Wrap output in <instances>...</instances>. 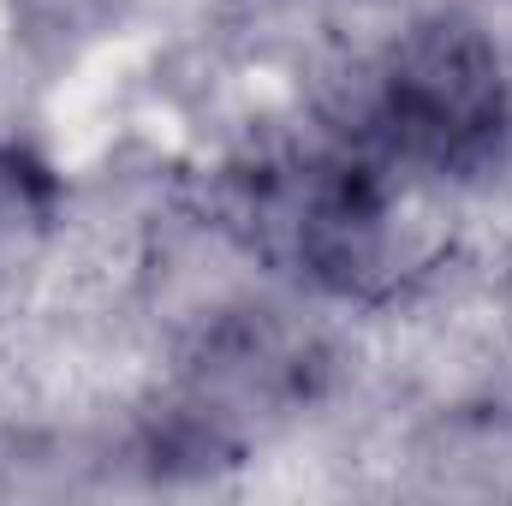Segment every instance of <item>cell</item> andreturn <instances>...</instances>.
Instances as JSON below:
<instances>
[{
  "label": "cell",
  "mask_w": 512,
  "mask_h": 506,
  "mask_svg": "<svg viewBox=\"0 0 512 506\" xmlns=\"http://www.w3.org/2000/svg\"><path fill=\"white\" fill-rule=\"evenodd\" d=\"M405 179H477L512 143V66L471 18L411 24L376 66L352 131Z\"/></svg>",
  "instance_id": "cell-1"
},
{
  "label": "cell",
  "mask_w": 512,
  "mask_h": 506,
  "mask_svg": "<svg viewBox=\"0 0 512 506\" xmlns=\"http://www.w3.org/2000/svg\"><path fill=\"white\" fill-rule=\"evenodd\" d=\"M60 209V179L54 167L24 149V143H6L0 137V245L12 239H36Z\"/></svg>",
  "instance_id": "cell-2"
}]
</instances>
